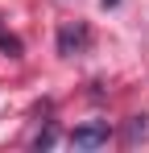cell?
Wrapping results in <instances>:
<instances>
[{"label": "cell", "instance_id": "1", "mask_svg": "<svg viewBox=\"0 0 149 153\" xmlns=\"http://www.w3.org/2000/svg\"><path fill=\"white\" fill-rule=\"evenodd\" d=\"M112 141V124L108 120H87V124L71 128V145L74 149H104Z\"/></svg>", "mask_w": 149, "mask_h": 153}, {"label": "cell", "instance_id": "2", "mask_svg": "<svg viewBox=\"0 0 149 153\" xmlns=\"http://www.w3.org/2000/svg\"><path fill=\"white\" fill-rule=\"evenodd\" d=\"M91 46V29L83 25V21H66V25L58 29V54L62 58H74V54H83Z\"/></svg>", "mask_w": 149, "mask_h": 153}, {"label": "cell", "instance_id": "3", "mask_svg": "<svg viewBox=\"0 0 149 153\" xmlns=\"http://www.w3.org/2000/svg\"><path fill=\"white\" fill-rule=\"evenodd\" d=\"M0 50L8 54V58H21V37H13V33H0Z\"/></svg>", "mask_w": 149, "mask_h": 153}, {"label": "cell", "instance_id": "4", "mask_svg": "<svg viewBox=\"0 0 149 153\" xmlns=\"http://www.w3.org/2000/svg\"><path fill=\"white\" fill-rule=\"evenodd\" d=\"M54 141H58V128H46V132H37V137H33V149H50Z\"/></svg>", "mask_w": 149, "mask_h": 153}, {"label": "cell", "instance_id": "5", "mask_svg": "<svg viewBox=\"0 0 149 153\" xmlns=\"http://www.w3.org/2000/svg\"><path fill=\"white\" fill-rule=\"evenodd\" d=\"M149 132V124H145V116H133V124H128V141H141Z\"/></svg>", "mask_w": 149, "mask_h": 153}]
</instances>
